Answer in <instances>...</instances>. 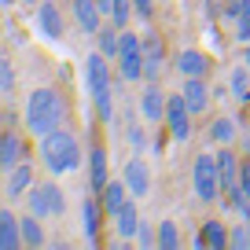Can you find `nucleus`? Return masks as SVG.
Here are the masks:
<instances>
[{
  "mask_svg": "<svg viewBox=\"0 0 250 250\" xmlns=\"http://www.w3.org/2000/svg\"><path fill=\"white\" fill-rule=\"evenodd\" d=\"M162 66H166V44L155 30H147L144 33V81H158Z\"/></svg>",
  "mask_w": 250,
  "mask_h": 250,
  "instance_id": "1a4fd4ad",
  "label": "nucleus"
},
{
  "mask_svg": "<svg viewBox=\"0 0 250 250\" xmlns=\"http://www.w3.org/2000/svg\"><path fill=\"white\" fill-rule=\"evenodd\" d=\"M166 100H169V96H166L155 81H144V88H140V118L144 122H162L166 118Z\"/></svg>",
  "mask_w": 250,
  "mask_h": 250,
  "instance_id": "ddd939ff",
  "label": "nucleus"
},
{
  "mask_svg": "<svg viewBox=\"0 0 250 250\" xmlns=\"http://www.w3.org/2000/svg\"><path fill=\"white\" fill-rule=\"evenodd\" d=\"M140 206H136V199H129V203L122 206V210L114 213V232H118V239H136V232H140Z\"/></svg>",
  "mask_w": 250,
  "mask_h": 250,
  "instance_id": "f3484780",
  "label": "nucleus"
},
{
  "mask_svg": "<svg viewBox=\"0 0 250 250\" xmlns=\"http://www.w3.org/2000/svg\"><path fill=\"white\" fill-rule=\"evenodd\" d=\"M22 4H26V8H33V4H41V0H22Z\"/></svg>",
  "mask_w": 250,
  "mask_h": 250,
  "instance_id": "4c0bfd02",
  "label": "nucleus"
},
{
  "mask_svg": "<svg viewBox=\"0 0 250 250\" xmlns=\"http://www.w3.org/2000/svg\"><path fill=\"white\" fill-rule=\"evenodd\" d=\"M70 11H74V22H78L81 33H100L103 22H107V15L100 11V4L96 0H70Z\"/></svg>",
  "mask_w": 250,
  "mask_h": 250,
  "instance_id": "9b49d317",
  "label": "nucleus"
},
{
  "mask_svg": "<svg viewBox=\"0 0 250 250\" xmlns=\"http://www.w3.org/2000/svg\"><path fill=\"white\" fill-rule=\"evenodd\" d=\"M0 129H4V114H0Z\"/></svg>",
  "mask_w": 250,
  "mask_h": 250,
  "instance_id": "58836bf2",
  "label": "nucleus"
},
{
  "mask_svg": "<svg viewBox=\"0 0 250 250\" xmlns=\"http://www.w3.org/2000/svg\"><path fill=\"white\" fill-rule=\"evenodd\" d=\"M19 225H22V243H26V247H48V235H44V228H41L37 213L26 210L22 217H19Z\"/></svg>",
  "mask_w": 250,
  "mask_h": 250,
  "instance_id": "393cba45",
  "label": "nucleus"
},
{
  "mask_svg": "<svg viewBox=\"0 0 250 250\" xmlns=\"http://www.w3.org/2000/svg\"><path fill=\"white\" fill-rule=\"evenodd\" d=\"M96 4H100V11H103V15H107V11H110V4H114V0H96Z\"/></svg>",
  "mask_w": 250,
  "mask_h": 250,
  "instance_id": "f704fd0d",
  "label": "nucleus"
},
{
  "mask_svg": "<svg viewBox=\"0 0 250 250\" xmlns=\"http://www.w3.org/2000/svg\"><path fill=\"white\" fill-rule=\"evenodd\" d=\"M15 85H19L15 66H11V59H8V55H0V92H4V96H11V92H15Z\"/></svg>",
  "mask_w": 250,
  "mask_h": 250,
  "instance_id": "c756f323",
  "label": "nucleus"
},
{
  "mask_svg": "<svg viewBox=\"0 0 250 250\" xmlns=\"http://www.w3.org/2000/svg\"><path fill=\"white\" fill-rule=\"evenodd\" d=\"M243 62H247V70H250V44L243 48Z\"/></svg>",
  "mask_w": 250,
  "mask_h": 250,
  "instance_id": "c9c22d12",
  "label": "nucleus"
},
{
  "mask_svg": "<svg viewBox=\"0 0 250 250\" xmlns=\"http://www.w3.org/2000/svg\"><path fill=\"white\" fill-rule=\"evenodd\" d=\"M118 78L129 85L144 81V37L133 30H122V48H118Z\"/></svg>",
  "mask_w": 250,
  "mask_h": 250,
  "instance_id": "39448f33",
  "label": "nucleus"
},
{
  "mask_svg": "<svg viewBox=\"0 0 250 250\" xmlns=\"http://www.w3.org/2000/svg\"><path fill=\"white\" fill-rule=\"evenodd\" d=\"M180 96H184V103H188L191 114H206V107H210V88H206V78H184Z\"/></svg>",
  "mask_w": 250,
  "mask_h": 250,
  "instance_id": "dca6fc26",
  "label": "nucleus"
},
{
  "mask_svg": "<svg viewBox=\"0 0 250 250\" xmlns=\"http://www.w3.org/2000/svg\"><path fill=\"white\" fill-rule=\"evenodd\" d=\"M85 85H88V96H92V107L100 114V122L114 125L118 122V114H114V70H110V59L100 48L85 55Z\"/></svg>",
  "mask_w": 250,
  "mask_h": 250,
  "instance_id": "f03ea898",
  "label": "nucleus"
},
{
  "mask_svg": "<svg viewBox=\"0 0 250 250\" xmlns=\"http://www.w3.org/2000/svg\"><path fill=\"white\" fill-rule=\"evenodd\" d=\"M136 15V8H133V0H114L110 4V11H107V22H114L118 30H125L129 26V19Z\"/></svg>",
  "mask_w": 250,
  "mask_h": 250,
  "instance_id": "cd10ccee",
  "label": "nucleus"
},
{
  "mask_svg": "<svg viewBox=\"0 0 250 250\" xmlns=\"http://www.w3.org/2000/svg\"><path fill=\"white\" fill-rule=\"evenodd\" d=\"M155 247H158V250H177V247H180V228L173 225V221H162V225H158Z\"/></svg>",
  "mask_w": 250,
  "mask_h": 250,
  "instance_id": "c85d7f7f",
  "label": "nucleus"
},
{
  "mask_svg": "<svg viewBox=\"0 0 250 250\" xmlns=\"http://www.w3.org/2000/svg\"><path fill=\"white\" fill-rule=\"evenodd\" d=\"M228 247L235 250H250V221H243V225L232 228V235H228Z\"/></svg>",
  "mask_w": 250,
  "mask_h": 250,
  "instance_id": "7c9ffc66",
  "label": "nucleus"
},
{
  "mask_svg": "<svg viewBox=\"0 0 250 250\" xmlns=\"http://www.w3.org/2000/svg\"><path fill=\"white\" fill-rule=\"evenodd\" d=\"M26 129H30L33 136H48L55 133V129H62V118H66V103H62L59 88L52 85H37L30 96H26Z\"/></svg>",
  "mask_w": 250,
  "mask_h": 250,
  "instance_id": "f257e3e1",
  "label": "nucleus"
},
{
  "mask_svg": "<svg viewBox=\"0 0 250 250\" xmlns=\"http://www.w3.org/2000/svg\"><path fill=\"white\" fill-rule=\"evenodd\" d=\"M162 4H166V0H162Z\"/></svg>",
  "mask_w": 250,
  "mask_h": 250,
  "instance_id": "ea45409f",
  "label": "nucleus"
},
{
  "mask_svg": "<svg viewBox=\"0 0 250 250\" xmlns=\"http://www.w3.org/2000/svg\"><path fill=\"white\" fill-rule=\"evenodd\" d=\"M26 210L37 213L41 221L44 217H62L66 213V195H62V188L55 180H41L26 191Z\"/></svg>",
  "mask_w": 250,
  "mask_h": 250,
  "instance_id": "423d86ee",
  "label": "nucleus"
},
{
  "mask_svg": "<svg viewBox=\"0 0 250 250\" xmlns=\"http://www.w3.org/2000/svg\"><path fill=\"white\" fill-rule=\"evenodd\" d=\"M217 169H221V188H225V191L239 184V169H243V162H239V155H235L232 144L217 147Z\"/></svg>",
  "mask_w": 250,
  "mask_h": 250,
  "instance_id": "a211bd4d",
  "label": "nucleus"
},
{
  "mask_svg": "<svg viewBox=\"0 0 250 250\" xmlns=\"http://www.w3.org/2000/svg\"><path fill=\"white\" fill-rule=\"evenodd\" d=\"M22 155H26L22 136H19V133H0V169L11 173L19 162H22Z\"/></svg>",
  "mask_w": 250,
  "mask_h": 250,
  "instance_id": "6ab92c4d",
  "label": "nucleus"
},
{
  "mask_svg": "<svg viewBox=\"0 0 250 250\" xmlns=\"http://www.w3.org/2000/svg\"><path fill=\"white\" fill-rule=\"evenodd\" d=\"M199 232H203V239H206V247H210V250H225V247H228V235H232V228H225L221 221H206Z\"/></svg>",
  "mask_w": 250,
  "mask_h": 250,
  "instance_id": "a878e982",
  "label": "nucleus"
},
{
  "mask_svg": "<svg viewBox=\"0 0 250 250\" xmlns=\"http://www.w3.org/2000/svg\"><path fill=\"white\" fill-rule=\"evenodd\" d=\"M19 247H22V225L8 206H0V250H19Z\"/></svg>",
  "mask_w": 250,
  "mask_h": 250,
  "instance_id": "aec40b11",
  "label": "nucleus"
},
{
  "mask_svg": "<svg viewBox=\"0 0 250 250\" xmlns=\"http://www.w3.org/2000/svg\"><path fill=\"white\" fill-rule=\"evenodd\" d=\"M81 232H85V239H88V247H96L100 243V232H103V203L100 199H92V195H85L81 199Z\"/></svg>",
  "mask_w": 250,
  "mask_h": 250,
  "instance_id": "9d476101",
  "label": "nucleus"
},
{
  "mask_svg": "<svg viewBox=\"0 0 250 250\" xmlns=\"http://www.w3.org/2000/svg\"><path fill=\"white\" fill-rule=\"evenodd\" d=\"M173 70H177L180 78H206V74H210V59H206V52H199V48H184V52H177V59H173Z\"/></svg>",
  "mask_w": 250,
  "mask_h": 250,
  "instance_id": "4468645a",
  "label": "nucleus"
},
{
  "mask_svg": "<svg viewBox=\"0 0 250 250\" xmlns=\"http://www.w3.org/2000/svg\"><path fill=\"white\" fill-rule=\"evenodd\" d=\"M191 110H188V103H184V96L180 92H173L169 100H166V129H169V136H173V144H184L188 136H191Z\"/></svg>",
  "mask_w": 250,
  "mask_h": 250,
  "instance_id": "0eeeda50",
  "label": "nucleus"
},
{
  "mask_svg": "<svg viewBox=\"0 0 250 250\" xmlns=\"http://www.w3.org/2000/svg\"><path fill=\"white\" fill-rule=\"evenodd\" d=\"M33 184H37V180H33V166H30V158H26V162H19L15 169L8 173V195H11V199H22Z\"/></svg>",
  "mask_w": 250,
  "mask_h": 250,
  "instance_id": "4be33fe9",
  "label": "nucleus"
},
{
  "mask_svg": "<svg viewBox=\"0 0 250 250\" xmlns=\"http://www.w3.org/2000/svg\"><path fill=\"white\" fill-rule=\"evenodd\" d=\"M191 191L199 203H217L221 199V169H217V151H199L191 162Z\"/></svg>",
  "mask_w": 250,
  "mask_h": 250,
  "instance_id": "20e7f679",
  "label": "nucleus"
},
{
  "mask_svg": "<svg viewBox=\"0 0 250 250\" xmlns=\"http://www.w3.org/2000/svg\"><path fill=\"white\" fill-rule=\"evenodd\" d=\"M41 151V162H44L48 173H55V177H70V173L81 169V140L74 133H66V129H55V133L41 136L37 144Z\"/></svg>",
  "mask_w": 250,
  "mask_h": 250,
  "instance_id": "7ed1b4c3",
  "label": "nucleus"
},
{
  "mask_svg": "<svg viewBox=\"0 0 250 250\" xmlns=\"http://www.w3.org/2000/svg\"><path fill=\"white\" fill-rule=\"evenodd\" d=\"M235 136H239V125H235L232 114L213 118V125H210V140L217 144V147H225V144H235Z\"/></svg>",
  "mask_w": 250,
  "mask_h": 250,
  "instance_id": "b1692460",
  "label": "nucleus"
},
{
  "mask_svg": "<svg viewBox=\"0 0 250 250\" xmlns=\"http://www.w3.org/2000/svg\"><path fill=\"white\" fill-rule=\"evenodd\" d=\"M228 92H232L235 103H250V70H247V62L232 66V74H228Z\"/></svg>",
  "mask_w": 250,
  "mask_h": 250,
  "instance_id": "5701e85b",
  "label": "nucleus"
},
{
  "mask_svg": "<svg viewBox=\"0 0 250 250\" xmlns=\"http://www.w3.org/2000/svg\"><path fill=\"white\" fill-rule=\"evenodd\" d=\"M239 188L247 191V199H250V162H243V169H239Z\"/></svg>",
  "mask_w": 250,
  "mask_h": 250,
  "instance_id": "72a5a7b5",
  "label": "nucleus"
},
{
  "mask_svg": "<svg viewBox=\"0 0 250 250\" xmlns=\"http://www.w3.org/2000/svg\"><path fill=\"white\" fill-rule=\"evenodd\" d=\"M144 125H147V122H144ZM144 125L136 122V118H129L125 144H129V151H133V155H144V151H147V133H144Z\"/></svg>",
  "mask_w": 250,
  "mask_h": 250,
  "instance_id": "bb28decb",
  "label": "nucleus"
},
{
  "mask_svg": "<svg viewBox=\"0 0 250 250\" xmlns=\"http://www.w3.org/2000/svg\"><path fill=\"white\" fill-rule=\"evenodd\" d=\"M37 30L48 41H62V11L55 0H41L37 4Z\"/></svg>",
  "mask_w": 250,
  "mask_h": 250,
  "instance_id": "2eb2a0df",
  "label": "nucleus"
},
{
  "mask_svg": "<svg viewBox=\"0 0 250 250\" xmlns=\"http://www.w3.org/2000/svg\"><path fill=\"white\" fill-rule=\"evenodd\" d=\"M129 188H125V180H107V188L100 191V203H103V213H107L110 221H114V213L122 210L125 203H129Z\"/></svg>",
  "mask_w": 250,
  "mask_h": 250,
  "instance_id": "412c9836",
  "label": "nucleus"
},
{
  "mask_svg": "<svg viewBox=\"0 0 250 250\" xmlns=\"http://www.w3.org/2000/svg\"><path fill=\"white\" fill-rule=\"evenodd\" d=\"M243 19H250V0H247V8H243Z\"/></svg>",
  "mask_w": 250,
  "mask_h": 250,
  "instance_id": "e433bc0d",
  "label": "nucleus"
},
{
  "mask_svg": "<svg viewBox=\"0 0 250 250\" xmlns=\"http://www.w3.org/2000/svg\"><path fill=\"white\" fill-rule=\"evenodd\" d=\"M88 188L92 191H103L107 188V180H110V155H107V147L103 144H92L88 147Z\"/></svg>",
  "mask_w": 250,
  "mask_h": 250,
  "instance_id": "f8f14e48",
  "label": "nucleus"
},
{
  "mask_svg": "<svg viewBox=\"0 0 250 250\" xmlns=\"http://www.w3.org/2000/svg\"><path fill=\"white\" fill-rule=\"evenodd\" d=\"M133 8H136V15L147 22V19L155 15V0H133Z\"/></svg>",
  "mask_w": 250,
  "mask_h": 250,
  "instance_id": "473e14b6",
  "label": "nucleus"
},
{
  "mask_svg": "<svg viewBox=\"0 0 250 250\" xmlns=\"http://www.w3.org/2000/svg\"><path fill=\"white\" fill-rule=\"evenodd\" d=\"M155 239H158V228H151L147 221H140V232H136V243H140V247H155Z\"/></svg>",
  "mask_w": 250,
  "mask_h": 250,
  "instance_id": "2f4dec72",
  "label": "nucleus"
},
{
  "mask_svg": "<svg viewBox=\"0 0 250 250\" xmlns=\"http://www.w3.org/2000/svg\"><path fill=\"white\" fill-rule=\"evenodd\" d=\"M122 180H125V188H129V195H133V199H144L151 191V166L144 162V155H133L129 162H125Z\"/></svg>",
  "mask_w": 250,
  "mask_h": 250,
  "instance_id": "6e6552de",
  "label": "nucleus"
}]
</instances>
